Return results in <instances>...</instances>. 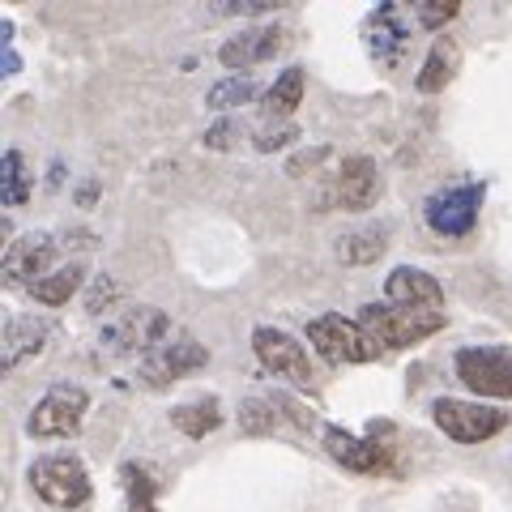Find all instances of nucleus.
I'll return each mask as SVG.
<instances>
[{
	"label": "nucleus",
	"mask_w": 512,
	"mask_h": 512,
	"mask_svg": "<svg viewBox=\"0 0 512 512\" xmlns=\"http://www.w3.org/2000/svg\"><path fill=\"white\" fill-rule=\"evenodd\" d=\"M444 312H423V308H397V303H367L359 312V325L372 333L380 350H406L419 346L423 338L444 329Z\"/></svg>",
	"instance_id": "obj_1"
},
{
	"label": "nucleus",
	"mask_w": 512,
	"mask_h": 512,
	"mask_svg": "<svg viewBox=\"0 0 512 512\" xmlns=\"http://www.w3.org/2000/svg\"><path fill=\"white\" fill-rule=\"evenodd\" d=\"M30 491L52 508H82L90 500V470L82 457L73 453H52L30 466Z\"/></svg>",
	"instance_id": "obj_2"
},
{
	"label": "nucleus",
	"mask_w": 512,
	"mask_h": 512,
	"mask_svg": "<svg viewBox=\"0 0 512 512\" xmlns=\"http://www.w3.org/2000/svg\"><path fill=\"white\" fill-rule=\"evenodd\" d=\"M308 342H312L316 355L325 359V363H333V367L380 359V346H376L372 333H367L359 320H346V316H338V312L316 316L312 325H308Z\"/></svg>",
	"instance_id": "obj_3"
},
{
	"label": "nucleus",
	"mask_w": 512,
	"mask_h": 512,
	"mask_svg": "<svg viewBox=\"0 0 512 512\" xmlns=\"http://www.w3.org/2000/svg\"><path fill=\"white\" fill-rule=\"evenodd\" d=\"M167 333H175V325L158 308H133V312H120V316L107 320V329L99 333V346L111 359H120V355L146 359Z\"/></svg>",
	"instance_id": "obj_4"
},
{
	"label": "nucleus",
	"mask_w": 512,
	"mask_h": 512,
	"mask_svg": "<svg viewBox=\"0 0 512 512\" xmlns=\"http://www.w3.org/2000/svg\"><path fill=\"white\" fill-rule=\"evenodd\" d=\"M90 410V393L77 389V384H52L35 410H30L26 419V431L35 440H64V436H77L82 431V419Z\"/></svg>",
	"instance_id": "obj_5"
},
{
	"label": "nucleus",
	"mask_w": 512,
	"mask_h": 512,
	"mask_svg": "<svg viewBox=\"0 0 512 512\" xmlns=\"http://www.w3.org/2000/svg\"><path fill=\"white\" fill-rule=\"evenodd\" d=\"M205 363H210V350L192 338V333L175 329L150 350L146 359H141V384H146V389H167V384L201 372Z\"/></svg>",
	"instance_id": "obj_6"
},
{
	"label": "nucleus",
	"mask_w": 512,
	"mask_h": 512,
	"mask_svg": "<svg viewBox=\"0 0 512 512\" xmlns=\"http://www.w3.org/2000/svg\"><path fill=\"white\" fill-rule=\"evenodd\" d=\"M431 419H436V427L457 444H483L508 427L504 410L483 406V402H461V397H440V402L431 406Z\"/></svg>",
	"instance_id": "obj_7"
},
{
	"label": "nucleus",
	"mask_w": 512,
	"mask_h": 512,
	"mask_svg": "<svg viewBox=\"0 0 512 512\" xmlns=\"http://www.w3.org/2000/svg\"><path fill=\"white\" fill-rule=\"evenodd\" d=\"M483 197H487V188L478 184V180L453 184V188H440L436 197H427L423 218H427V227L436 231V235L461 239V235H470V231H474L478 210H483Z\"/></svg>",
	"instance_id": "obj_8"
},
{
	"label": "nucleus",
	"mask_w": 512,
	"mask_h": 512,
	"mask_svg": "<svg viewBox=\"0 0 512 512\" xmlns=\"http://www.w3.org/2000/svg\"><path fill=\"white\" fill-rule=\"evenodd\" d=\"M252 350H256V359H261L265 372H274L278 380H291L299 384V389H312V355H308V346H299L291 333H282L274 325H261L252 333Z\"/></svg>",
	"instance_id": "obj_9"
},
{
	"label": "nucleus",
	"mask_w": 512,
	"mask_h": 512,
	"mask_svg": "<svg viewBox=\"0 0 512 512\" xmlns=\"http://www.w3.org/2000/svg\"><path fill=\"white\" fill-rule=\"evenodd\" d=\"M457 380L483 397H512V350L504 346L457 350Z\"/></svg>",
	"instance_id": "obj_10"
},
{
	"label": "nucleus",
	"mask_w": 512,
	"mask_h": 512,
	"mask_svg": "<svg viewBox=\"0 0 512 512\" xmlns=\"http://www.w3.org/2000/svg\"><path fill=\"white\" fill-rule=\"evenodd\" d=\"M380 197V171L367 154H355L346 158V163L338 167V175H333V201H338V210H372Z\"/></svg>",
	"instance_id": "obj_11"
},
{
	"label": "nucleus",
	"mask_w": 512,
	"mask_h": 512,
	"mask_svg": "<svg viewBox=\"0 0 512 512\" xmlns=\"http://www.w3.org/2000/svg\"><path fill=\"white\" fill-rule=\"evenodd\" d=\"M52 261H56V239L30 231V235L18 239V244H9V252H5V278L35 286V282L47 278Z\"/></svg>",
	"instance_id": "obj_12"
},
{
	"label": "nucleus",
	"mask_w": 512,
	"mask_h": 512,
	"mask_svg": "<svg viewBox=\"0 0 512 512\" xmlns=\"http://www.w3.org/2000/svg\"><path fill=\"white\" fill-rule=\"evenodd\" d=\"M384 295H389V303H397V308H423V312H440L444 308V291L440 282L423 274V269H393L389 278H384Z\"/></svg>",
	"instance_id": "obj_13"
},
{
	"label": "nucleus",
	"mask_w": 512,
	"mask_h": 512,
	"mask_svg": "<svg viewBox=\"0 0 512 512\" xmlns=\"http://www.w3.org/2000/svg\"><path fill=\"white\" fill-rule=\"evenodd\" d=\"M278 47H282V30L278 26H248V30H239L235 39L222 43L218 60L227 64V69H252V64L274 60Z\"/></svg>",
	"instance_id": "obj_14"
},
{
	"label": "nucleus",
	"mask_w": 512,
	"mask_h": 512,
	"mask_svg": "<svg viewBox=\"0 0 512 512\" xmlns=\"http://www.w3.org/2000/svg\"><path fill=\"white\" fill-rule=\"evenodd\" d=\"M325 453L338 461V466L359 470V474H376V470L389 466V453H384L380 444H367L342 427H325Z\"/></svg>",
	"instance_id": "obj_15"
},
{
	"label": "nucleus",
	"mask_w": 512,
	"mask_h": 512,
	"mask_svg": "<svg viewBox=\"0 0 512 512\" xmlns=\"http://www.w3.org/2000/svg\"><path fill=\"white\" fill-rule=\"evenodd\" d=\"M406 35H410V30L402 26V18H397V5L376 9L372 22H367V43H372V56L380 64H397V60H402Z\"/></svg>",
	"instance_id": "obj_16"
},
{
	"label": "nucleus",
	"mask_w": 512,
	"mask_h": 512,
	"mask_svg": "<svg viewBox=\"0 0 512 512\" xmlns=\"http://www.w3.org/2000/svg\"><path fill=\"white\" fill-rule=\"evenodd\" d=\"M43 342H47V325H43V320H26V316L9 320V325H5V346H0V363L18 367L22 359L39 355Z\"/></svg>",
	"instance_id": "obj_17"
},
{
	"label": "nucleus",
	"mask_w": 512,
	"mask_h": 512,
	"mask_svg": "<svg viewBox=\"0 0 512 512\" xmlns=\"http://www.w3.org/2000/svg\"><path fill=\"white\" fill-rule=\"evenodd\" d=\"M457 64H461L457 43L453 39H436V43H431V52H427V60H423L419 77H414V86H419L423 94H440L448 82H453Z\"/></svg>",
	"instance_id": "obj_18"
},
{
	"label": "nucleus",
	"mask_w": 512,
	"mask_h": 512,
	"mask_svg": "<svg viewBox=\"0 0 512 512\" xmlns=\"http://www.w3.org/2000/svg\"><path fill=\"white\" fill-rule=\"evenodd\" d=\"M171 423H175V431H184L188 440H201V436H210V431L222 427V406H218V397L184 402V406L171 410Z\"/></svg>",
	"instance_id": "obj_19"
},
{
	"label": "nucleus",
	"mask_w": 512,
	"mask_h": 512,
	"mask_svg": "<svg viewBox=\"0 0 512 512\" xmlns=\"http://www.w3.org/2000/svg\"><path fill=\"white\" fill-rule=\"evenodd\" d=\"M389 248V227H363L338 239V261L346 265H372Z\"/></svg>",
	"instance_id": "obj_20"
},
{
	"label": "nucleus",
	"mask_w": 512,
	"mask_h": 512,
	"mask_svg": "<svg viewBox=\"0 0 512 512\" xmlns=\"http://www.w3.org/2000/svg\"><path fill=\"white\" fill-rule=\"evenodd\" d=\"M86 282V269L82 265H64V269H52L43 282L30 286V295H35L39 303H47V308H60V303H69L77 295V286Z\"/></svg>",
	"instance_id": "obj_21"
},
{
	"label": "nucleus",
	"mask_w": 512,
	"mask_h": 512,
	"mask_svg": "<svg viewBox=\"0 0 512 512\" xmlns=\"http://www.w3.org/2000/svg\"><path fill=\"white\" fill-rule=\"evenodd\" d=\"M299 103H303V69L295 64V69L278 73V82L265 90V111L274 120H286V116H295Z\"/></svg>",
	"instance_id": "obj_22"
},
{
	"label": "nucleus",
	"mask_w": 512,
	"mask_h": 512,
	"mask_svg": "<svg viewBox=\"0 0 512 512\" xmlns=\"http://www.w3.org/2000/svg\"><path fill=\"white\" fill-rule=\"evenodd\" d=\"M248 99H256V82L244 73L235 77H222L218 86H210V94H205V103H210L214 111H231V107H244Z\"/></svg>",
	"instance_id": "obj_23"
},
{
	"label": "nucleus",
	"mask_w": 512,
	"mask_h": 512,
	"mask_svg": "<svg viewBox=\"0 0 512 512\" xmlns=\"http://www.w3.org/2000/svg\"><path fill=\"white\" fill-rule=\"evenodd\" d=\"M0 171H5V180H0V192H5L9 205H26L30 197V175H26V158L18 150L5 154V163H0Z\"/></svg>",
	"instance_id": "obj_24"
},
{
	"label": "nucleus",
	"mask_w": 512,
	"mask_h": 512,
	"mask_svg": "<svg viewBox=\"0 0 512 512\" xmlns=\"http://www.w3.org/2000/svg\"><path fill=\"white\" fill-rule=\"evenodd\" d=\"M278 402H265V397H252V402L239 410V427L248 431V436H269V431H278Z\"/></svg>",
	"instance_id": "obj_25"
},
{
	"label": "nucleus",
	"mask_w": 512,
	"mask_h": 512,
	"mask_svg": "<svg viewBox=\"0 0 512 512\" xmlns=\"http://www.w3.org/2000/svg\"><path fill=\"white\" fill-rule=\"evenodd\" d=\"M124 478H128V508H133V512H158V508H154L158 483L150 478V470H141V466H124Z\"/></svg>",
	"instance_id": "obj_26"
},
{
	"label": "nucleus",
	"mask_w": 512,
	"mask_h": 512,
	"mask_svg": "<svg viewBox=\"0 0 512 512\" xmlns=\"http://www.w3.org/2000/svg\"><path fill=\"white\" fill-rule=\"evenodd\" d=\"M461 13V5L457 0H427V5H419V26H427V30H440V26H448Z\"/></svg>",
	"instance_id": "obj_27"
},
{
	"label": "nucleus",
	"mask_w": 512,
	"mask_h": 512,
	"mask_svg": "<svg viewBox=\"0 0 512 512\" xmlns=\"http://www.w3.org/2000/svg\"><path fill=\"white\" fill-rule=\"evenodd\" d=\"M120 299V282H111V278H99L94 282V291L86 295V312L94 316H103V308H111V303Z\"/></svg>",
	"instance_id": "obj_28"
},
{
	"label": "nucleus",
	"mask_w": 512,
	"mask_h": 512,
	"mask_svg": "<svg viewBox=\"0 0 512 512\" xmlns=\"http://www.w3.org/2000/svg\"><path fill=\"white\" fill-rule=\"evenodd\" d=\"M291 141H299V128H295V124L265 128V133L256 137V150H261V154H274V150H282V146H291Z\"/></svg>",
	"instance_id": "obj_29"
},
{
	"label": "nucleus",
	"mask_w": 512,
	"mask_h": 512,
	"mask_svg": "<svg viewBox=\"0 0 512 512\" xmlns=\"http://www.w3.org/2000/svg\"><path fill=\"white\" fill-rule=\"evenodd\" d=\"M235 137H239V124L235 120H222L214 128H205V146H210V150H231Z\"/></svg>",
	"instance_id": "obj_30"
}]
</instances>
